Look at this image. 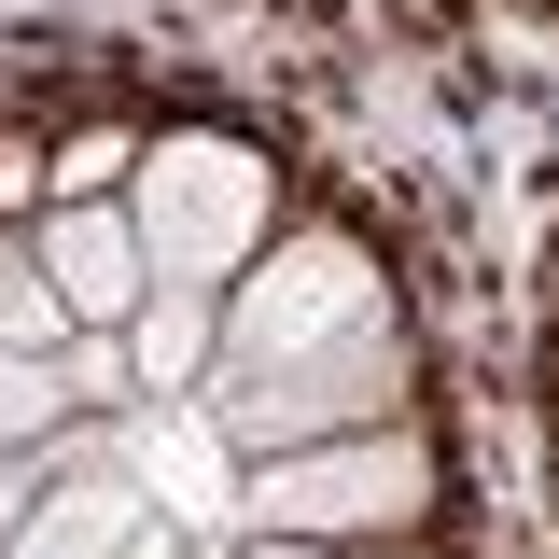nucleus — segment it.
I'll use <instances>...</instances> for the list:
<instances>
[{
  "mask_svg": "<svg viewBox=\"0 0 559 559\" xmlns=\"http://www.w3.org/2000/svg\"><path fill=\"white\" fill-rule=\"evenodd\" d=\"M127 224H140V266L154 280H210L224 294L280 224V168L252 140L168 127V140H140V168H127Z\"/></svg>",
  "mask_w": 559,
  "mask_h": 559,
  "instance_id": "1",
  "label": "nucleus"
},
{
  "mask_svg": "<svg viewBox=\"0 0 559 559\" xmlns=\"http://www.w3.org/2000/svg\"><path fill=\"white\" fill-rule=\"evenodd\" d=\"M378 308H392V280H378V252H364L349 224H266V252L224 280V349H210V378L294 364V349L349 336V322H378Z\"/></svg>",
  "mask_w": 559,
  "mask_h": 559,
  "instance_id": "2",
  "label": "nucleus"
},
{
  "mask_svg": "<svg viewBox=\"0 0 559 559\" xmlns=\"http://www.w3.org/2000/svg\"><path fill=\"white\" fill-rule=\"evenodd\" d=\"M433 503V448L406 419H364V433H322V448H266L238 476V532H308V546H349V532H406Z\"/></svg>",
  "mask_w": 559,
  "mask_h": 559,
  "instance_id": "3",
  "label": "nucleus"
},
{
  "mask_svg": "<svg viewBox=\"0 0 559 559\" xmlns=\"http://www.w3.org/2000/svg\"><path fill=\"white\" fill-rule=\"evenodd\" d=\"M406 392V322L378 308V322H349V336L294 349V364H252V378H224L210 419L238 433V462H266V448H322V433H364V419H392Z\"/></svg>",
  "mask_w": 559,
  "mask_h": 559,
  "instance_id": "4",
  "label": "nucleus"
},
{
  "mask_svg": "<svg viewBox=\"0 0 559 559\" xmlns=\"http://www.w3.org/2000/svg\"><path fill=\"white\" fill-rule=\"evenodd\" d=\"M238 476H252V462H238V433H224L210 406H182V392H140L127 406V489L168 518V532L224 546V532H238Z\"/></svg>",
  "mask_w": 559,
  "mask_h": 559,
  "instance_id": "5",
  "label": "nucleus"
},
{
  "mask_svg": "<svg viewBox=\"0 0 559 559\" xmlns=\"http://www.w3.org/2000/svg\"><path fill=\"white\" fill-rule=\"evenodd\" d=\"M28 266L57 280V308H70V322H127L140 294H154L127 197H57V210H43V238H28Z\"/></svg>",
  "mask_w": 559,
  "mask_h": 559,
  "instance_id": "6",
  "label": "nucleus"
},
{
  "mask_svg": "<svg viewBox=\"0 0 559 559\" xmlns=\"http://www.w3.org/2000/svg\"><path fill=\"white\" fill-rule=\"evenodd\" d=\"M112 336H127V378H140V392H197L210 349H224V294H210V280H154Z\"/></svg>",
  "mask_w": 559,
  "mask_h": 559,
  "instance_id": "7",
  "label": "nucleus"
},
{
  "mask_svg": "<svg viewBox=\"0 0 559 559\" xmlns=\"http://www.w3.org/2000/svg\"><path fill=\"white\" fill-rule=\"evenodd\" d=\"M140 518H154V503L127 489V462H98V476H57V489H43V503H28V532H14L0 559H127Z\"/></svg>",
  "mask_w": 559,
  "mask_h": 559,
  "instance_id": "8",
  "label": "nucleus"
},
{
  "mask_svg": "<svg viewBox=\"0 0 559 559\" xmlns=\"http://www.w3.org/2000/svg\"><path fill=\"white\" fill-rule=\"evenodd\" d=\"M57 392H70V406H140L127 336H112V322H70V336H57Z\"/></svg>",
  "mask_w": 559,
  "mask_h": 559,
  "instance_id": "9",
  "label": "nucleus"
},
{
  "mask_svg": "<svg viewBox=\"0 0 559 559\" xmlns=\"http://www.w3.org/2000/svg\"><path fill=\"white\" fill-rule=\"evenodd\" d=\"M57 419H70L57 364H28V349H0V448H57Z\"/></svg>",
  "mask_w": 559,
  "mask_h": 559,
  "instance_id": "10",
  "label": "nucleus"
},
{
  "mask_svg": "<svg viewBox=\"0 0 559 559\" xmlns=\"http://www.w3.org/2000/svg\"><path fill=\"white\" fill-rule=\"evenodd\" d=\"M57 336H70L57 280H43V266H14V280H0V349H28V364H57Z\"/></svg>",
  "mask_w": 559,
  "mask_h": 559,
  "instance_id": "11",
  "label": "nucleus"
},
{
  "mask_svg": "<svg viewBox=\"0 0 559 559\" xmlns=\"http://www.w3.org/2000/svg\"><path fill=\"white\" fill-rule=\"evenodd\" d=\"M127 168H140V140H112V127H84V140H70V154H57V197H112Z\"/></svg>",
  "mask_w": 559,
  "mask_h": 559,
  "instance_id": "12",
  "label": "nucleus"
},
{
  "mask_svg": "<svg viewBox=\"0 0 559 559\" xmlns=\"http://www.w3.org/2000/svg\"><path fill=\"white\" fill-rule=\"evenodd\" d=\"M43 489H57V462H43V448H0V546L28 532V503H43Z\"/></svg>",
  "mask_w": 559,
  "mask_h": 559,
  "instance_id": "13",
  "label": "nucleus"
},
{
  "mask_svg": "<svg viewBox=\"0 0 559 559\" xmlns=\"http://www.w3.org/2000/svg\"><path fill=\"white\" fill-rule=\"evenodd\" d=\"M14 266H28V252H14V238H0V280H14Z\"/></svg>",
  "mask_w": 559,
  "mask_h": 559,
  "instance_id": "14",
  "label": "nucleus"
}]
</instances>
